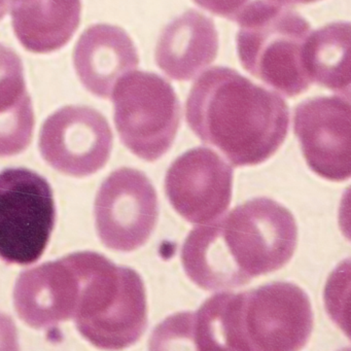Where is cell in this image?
<instances>
[{"label": "cell", "mask_w": 351, "mask_h": 351, "mask_svg": "<svg viewBox=\"0 0 351 351\" xmlns=\"http://www.w3.org/2000/svg\"><path fill=\"white\" fill-rule=\"evenodd\" d=\"M196 5L209 13L234 21L250 0H193Z\"/></svg>", "instance_id": "cell-18"}, {"label": "cell", "mask_w": 351, "mask_h": 351, "mask_svg": "<svg viewBox=\"0 0 351 351\" xmlns=\"http://www.w3.org/2000/svg\"><path fill=\"white\" fill-rule=\"evenodd\" d=\"M312 330L311 302L295 283L276 281L240 291L238 335L241 350H301Z\"/></svg>", "instance_id": "cell-7"}, {"label": "cell", "mask_w": 351, "mask_h": 351, "mask_svg": "<svg viewBox=\"0 0 351 351\" xmlns=\"http://www.w3.org/2000/svg\"><path fill=\"white\" fill-rule=\"evenodd\" d=\"M34 123L23 62L13 49L0 44V157L25 151L32 143Z\"/></svg>", "instance_id": "cell-16"}, {"label": "cell", "mask_w": 351, "mask_h": 351, "mask_svg": "<svg viewBox=\"0 0 351 351\" xmlns=\"http://www.w3.org/2000/svg\"><path fill=\"white\" fill-rule=\"evenodd\" d=\"M293 131L310 169L324 180L351 176V106L348 97L324 96L298 104Z\"/></svg>", "instance_id": "cell-10"}, {"label": "cell", "mask_w": 351, "mask_h": 351, "mask_svg": "<svg viewBox=\"0 0 351 351\" xmlns=\"http://www.w3.org/2000/svg\"><path fill=\"white\" fill-rule=\"evenodd\" d=\"M112 129L94 108L69 106L51 114L40 129V149L53 168L77 178L101 169L112 153Z\"/></svg>", "instance_id": "cell-9"}, {"label": "cell", "mask_w": 351, "mask_h": 351, "mask_svg": "<svg viewBox=\"0 0 351 351\" xmlns=\"http://www.w3.org/2000/svg\"><path fill=\"white\" fill-rule=\"evenodd\" d=\"M81 287L75 254L23 271L14 289L16 311L34 328L73 319Z\"/></svg>", "instance_id": "cell-12"}, {"label": "cell", "mask_w": 351, "mask_h": 351, "mask_svg": "<svg viewBox=\"0 0 351 351\" xmlns=\"http://www.w3.org/2000/svg\"><path fill=\"white\" fill-rule=\"evenodd\" d=\"M81 293L75 311L80 334L101 349L134 345L147 328V295L141 275L96 252H75Z\"/></svg>", "instance_id": "cell-3"}, {"label": "cell", "mask_w": 351, "mask_h": 351, "mask_svg": "<svg viewBox=\"0 0 351 351\" xmlns=\"http://www.w3.org/2000/svg\"><path fill=\"white\" fill-rule=\"evenodd\" d=\"M237 50L246 71L287 97L311 86L305 67L309 22L269 0H254L238 14Z\"/></svg>", "instance_id": "cell-4"}, {"label": "cell", "mask_w": 351, "mask_h": 351, "mask_svg": "<svg viewBox=\"0 0 351 351\" xmlns=\"http://www.w3.org/2000/svg\"><path fill=\"white\" fill-rule=\"evenodd\" d=\"M193 132L236 167L270 159L289 133L287 102L229 67L215 66L193 84L186 104Z\"/></svg>", "instance_id": "cell-2"}, {"label": "cell", "mask_w": 351, "mask_h": 351, "mask_svg": "<svg viewBox=\"0 0 351 351\" xmlns=\"http://www.w3.org/2000/svg\"><path fill=\"white\" fill-rule=\"evenodd\" d=\"M56 221L46 178L25 168L0 172V258L30 265L44 254Z\"/></svg>", "instance_id": "cell-6"}, {"label": "cell", "mask_w": 351, "mask_h": 351, "mask_svg": "<svg viewBox=\"0 0 351 351\" xmlns=\"http://www.w3.org/2000/svg\"><path fill=\"white\" fill-rule=\"evenodd\" d=\"M297 244V223L291 211L261 197L193 229L182 244L180 260L200 289L223 291L282 268Z\"/></svg>", "instance_id": "cell-1"}, {"label": "cell", "mask_w": 351, "mask_h": 351, "mask_svg": "<svg viewBox=\"0 0 351 351\" xmlns=\"http://www.w3.org/2000/svg\"><path fill=\"white\" fill-rule=\"evenodd\" d=\"M219 34L215 22L190 10L170 22L156 47V63L174 81H191L215 60Z\"/></svg>", "instance_id": "cell-14"}, {"label": "cell", "mask_w": 351, "mask_h": 351, "mask_svg": "<svg viewBox=\"0 0 351 351\" xmlns=\"http://www.w3.org/2000/svg\"><path fill=\"white\" fill-rule=\"evenodd\" d=\"M233 176L231 166L215 151L195 147L168 168L166 196L176 213L189 223H210L229 208Z\"/></svg>", "instance_id": "cell-11"}, {"label": "cell", "mask_w": 351, "mask_h": 351, "mask_svg": "<svg viewBox=\"0 0 351 351\" xmlns=\"http://www.w3.org/2000/svg\"><path fill=\"white\" fill-rule=\"evenodd\" d=\"M94 211L102 243L118 252H133L147 243L157 225V192L143 172L120 168L100 186Z\"/></svg>", "instance_id": "cell-8"}, {"label": "cell", "mask_w": 351, "mask_h": 351, "mask_svg": "<svg viewBox=\"0 0 351 351\" xmlns=\"http://www.w3.org/2000/svg\"><path fill=\"white\" fill-rule=\"evenodd\" d=\"M81 14V0H13L12 25L24 49L48 54L71 42Z\"/></svg>", "instance_id": "cell-15"}, {"label": "cell", "mask_w": 351, "mask_h": 351, "mask_svg": "<svg viewBox=\"0 0 351 351\" xmlns=\"http://www.w3.org/2000/svg\"><path fill=\"white\" fill-rule=\"evenodd\" d=\"M17 330L11 317L0 313V350H17Z\"/></svg>", "instance_id": "cell-19"}, {"label": "cell", "mask_w": 351, "mask_h": 351, "mask_svg": "<svg viewBox=\"0 0 351 351\" xmlns=\"http://www.w3.org/2000/svg\"><path fill=\"white\" fill-rule=\"evenodd\" d=\"M10 0H0V21L7 15Z\"/></svg>", "instance_id": "cell-21"}, {"label": "cell", "mask_w": 351, "mask_h": 351, "mask_svg": "<svg viewBox=\"0 0 351 351\" xmlns=\"http://www.w3.org/2000/svg\"><path fill=\"white\" fill-rule=\"evenodd\" d=\"M350 36L349 22H335L311 32L305 49V67L310 82L348 98Z\"/></svg>", "instance_id": "cell-17"}, {"label": "cell", "mask_w": 351, "mask_h": 351, "mask_svg": "<svg viewBox=\"0 0 351 351\" xmlns=\"http://www.w3.org/2000/svg\"><path fill=\"white\" fill-rule=\"evenodd\" d=\"M274 3H279L282 5H307V3H313L319 0H272Z\"/></svg>", "instance_id": "cell-20"}, {"label": "cell", "mask_w": 351, "mask_h": 351, "mask_svg": "<svg viewBox=\"0 0 351 351\" xmlns=\"http://www.w3.org/2000/svg\"><path fill=\"white\" fill-rule=\"evenodd\" d=\"M112 95L114 124L125 147L145 161L165 155L182 119L173 87L156 73L130 71L119 79Z\"/></svg>", "instance_id": "cell-5"}, {"label": "cell", "mask_w": 351, "mask_h": 351, "mask_svg": "<svg viewBox=\"0 0 351 351\" xmlns=\"http://www.w3.org/2000/svg\"><path fill=\"white\" fill-rule=\"evenodd\" d=\"M138 64V53L129 34L108 24L87 28L73 51V65L80 81L97 97H110L119 79Z\"/></svg>", "instance_id": "cell-13"}]
</instances>
